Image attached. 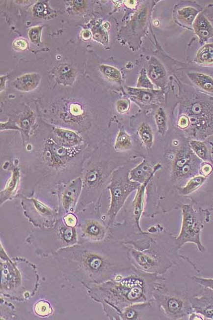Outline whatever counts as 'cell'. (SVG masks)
Wrapping results in <instances>:
<instances>
[{
    "instance_id": "41",
    "label": "cell",
    "mask_w": 213,
    "mask_h": 320,
    "mask_svg": "<svg viewBox=\"0 0 213 320\" xmlns=\"http://www.w3.org/2000/svg\"><path fill=\"white\" fill-rule=\"evenodd\" d=\"M189 320H205V319L200 314L193 312L189 316Z\"/></svg>"
},
{
    "instance_id": "26",
    "label": "cell",
    "mask_w": 213,
    "mask_h": 320,
    "mask_svg": "<svg viewBox=\"0 0 213 320\" xmlns=\"http://www.w3.org/2000/svg\"><path fill=\"white\" fill-rule=\"evenodd\" d=\"M155 120L158 133L161 136H165L167 130V118L163 109L160 108L156 111Z\"/></svg>"
},
{
    "instance_id": "30",
    "label": "cell",
    "mask_w": 213,
    "mask_h": 320,
    "mask_svg": "<svg viewBox=\"0 0 213 320\" xmlns=\"http://www.w3.org/2000/svg\"><path fill=\"white\" fill-rule=\"evenodd\" d=\"M35 312L37 315L46 317L52 313V309L47 301L41 300L35 305Z\"/></svg>"
},
{
    "instance_id": "42",
    "label": "cell",
    "mask_w": 213,
    "mask_h": 320,
    "mask_svg": "<svg viewBox=\"0 0 213 320\" xmlns=\"http://www.w3.org/2000/svg\"><path fill=\"white\" fill-rule=\"evenodd\" d=\"M82 36L84 40H89L91 38V34L89 30H86L83 31Z\"/></svg>"
},
{
    "instance_id": "8",
    "label": "cell",
    "mask_w": 213,
    "mask_h": 320,
    "mask_svg": "<svg viewBox=\"0 0 213 320\" xmlns=\"http://www.w3.org/2000/svg\"><path fill=\"white\" fill-rule=\"evenodd\" d=\"M158 309L154 298L146 302L132 305L121 313L120 320H137L152 318L150 316L155 309Z\"/></svg>"
},
{
    "instance_id": "15",
    "label": "cell",
    "mask_w": 213,
    "mask_h": 320,
    "mask_svg": "<svg viewBox=\"0 0 213 320\" xmlns=\"http://www.w3.org/2000/svg\"><path fill=\"white\" fill-rule=\"evenodd\" d=\"M83 237L92 241H102L106 237L107 229L105 226L97 221L86 222L81 229Z\"/></svg>"
},
{
    "instance_id": "7",
    "label": "cell",
    "mask_w": 213,
    "mask_h": 320,
    "mask_svg": "<svg viewBox=\"0 0 213 320\" xmlns=\"http://www.w3.org/2000/svg\"><path fill=\"white\" fill-rule=\"evenodd\" d=\"M203 288L199 293L190 297V303L194 312L201 315L205 320H213V291Z\"/></svg>"
},
{
    "instance_id": "36",
    "label": "cell",
    "mask_w": 213,
    "mask_h": 320,
    "mask_svg": "<svg viewBox=\"0 0 213 320\" xmlns=\"http://www.w3.org/2000/svg\"><path fill=\"white\" fill-rule=\"evenodd\" d=\"M78 219L76 216L70 213L64 218V223L67 227L74 228L77 225Z\"/></svg>"
},
{
    "instance_id": "24",
    "label": "cell",
    "mask_w": 213,
    "mask_h": 320,
    "mask_svg": "<svg viewBox=\"0 0 213 320\" xmlns=\"http://www.w3.org/2000/svg\"><path fill=\"white\" fill-rule=\"evenodd\" d=\"M206 179V177L203 175H198L192 178L186 186L179 189V193L183 196L189 195L197 190L204 184Z\"/></svg>"
},
{
    "instance_id": "2",
    "label": "cell",
    "mask_w": 213,
    "mask_h": 320,
    "mask_svg": "<svg viewBox=\"0 0 213 320\" xmlns=\"http://www.w3.org/2000/svg\"><path fill=\"white\" fill-rule=\"evenodd\" d=\"M133 232L123 241L128 248L132 265L138 270L164 275L178 263L180 256L175 237L161 228L159 231Z\"/></svg>"
},
{
    "instance_id": "6",
    "label": "cell",
    "mask_w": 213,
    "mask_h": 320,
    "mask_svg": "<svg viewBox=\"0 0 213 320\" xmlns=\"http://www.w3.org/2000/svg\"><path fill=\"white\" fill-rule=\"evenodd\" d=\"M183 220L180 233L175 237L179 249L187 243L195 244L199 252L204 253L206 248L201 242V233L208 219L194 210L191 204L182 206Z\"/></svg>"
},
{
    "instance_id": "10",
    "label": "cell",
    "mask_w": 213,
    "mask_h": 320,
    "mask_svg": "<svg viewBox=\"0 0 213 320\" xmlns=\"http://www.w3.org/2000/svg\"><path fill=\"white\" fill-rule=\"evenodd\" d=\"M153 177H150L145 183H144L137 190V192L133 202V227L136 232H142L143 231L140 227V221L145 204V196L146 187Z\"/></svg>"
},
{
    "instance_id": "37",
    "label": "cell",
    "mask_w": 213,
    "mask_h": 320,
    "mask_svg": "<svg viewBox=\"0 0 213 320\" xmlns=\"http://www.w3.org/2000/svg\"><path fill=\"white\" fill-rule=\"evenodd\" d=\"M28 44L27 40L23 39H18L16 40L14 43V48L18 50H23L26 49L28 47Z\"/></svg>"
},
{
    "instance_id": "27",
    "label": "cell",
    "mask_w": 213,
    "mask_h": 320,
    "mask_svg": "<svg viewBox=\"0 0 213 320\" xmlns=\"http://www.w3.org/2000/svg\"><path fill=\"white\" fill-rule=\"evenodd\" d=\"M189 145L192 151L203 161L209 159V150L204 143L198 141L193 140L190 142Z\"/></svg>"
},
{
    "instance_id": "4",
    "label": "cell",
    "mask_w": 213,
    "mask_h": 320,
    "mask_svg": "<svg viewBox=\"0 0 213 320\" xmlns=\"http://www.w3.org/2000/svg\"><path fill=\"white\" fill-rule=\"evenodd\" d=\"M165 280L157 286L153 294L159 311L169 320H180L189 317L194 311L186 288L179 290L174 286H167L163 283Z\"/></svg>"
},
{
    "instance_id": "25",
    "label": "cell",
    "mask_w": 213,
    "mask_h": 320,
    "mask_svg": "<svg viewBox=\"0 0 213 320\" xmlns=\"http://www.w3.org/2000/svg\"><path fill=\"white\" fill-rule=\"evenodd\" d=\"M197 60L202 64H213V44L206 45L199 50Z\"/></svg>"
},
{
    "instance_id": "19",
    "label": "cell",
    "mask_w": 213,
    "mask_h": 320,
    "mask_svg": "<svg viewBox=\"0 0 213 320\" xmlns=\"http://www.w3.org/2000/svg\"><path fill=\"white\" fill-rule=\"evenodd\" d=\"M20 172L17 168L14 169L10 179L6 184L4 189L0 194L1 204L13 197L18 189L20 181Z\"/></svg>"
},
{
    "instance_id": "32",
    "label": "cell",
    "mask_w": 213,
    "mask_h": 320,
    "mask_svg": "<svg viewBox=\"0 0 213 320\" xmlns=\"http://www.w3.org/2000/svg\"><path fill=\"white\" fill-rule=\"evenodd\" d=\"M42 27H37L31 29L29 32V37L31 41L38 43L41 41V34Z\"/></svg>"
},
{
    "instance_id": "40",
    "label": "cell",
    "mask_w": 213,
    "mask_h": 320,
    "mask_svg": "<svg viewBox=\"0 0 213 320\" xmlns=\"http://www.w3.org/2000/svg\"><path fill=\"white\" fill-rule=\"evenodd\" d=\"M200 170H201V174H202L203 176L206 177L211 174L212 167L210 164H206L203 165Z\"/></svg>"
},
{
    "instance_id": "11",
    "label": "cell",
    "mask_w": 213,
    "mask_h": 320,
    "mask_svg": "<svg viewBox=\"0 0 213 320\" xmlns=\"http://www.w3.org/2000/svg\"><path fill=\"white\" fill-rule=\"evenodd\" d=\"M127 91L131 98L141 106L152 105L158 101L160 96L159 90L128 87Z\"/></svg>"
},
{
    "instance_id": "17",
    "label": "cell",
    "mask_w": 213,
    "mask_h": 320,
    "mask_svg": "<svg viewBox=\"0 0 213 320\" xmlns=\"http://www.w3.org/2000/svg\"><path fill=\"white\" fill-rule=\"evenodd\" d=\"M209 17H207L204 12L197 16L193 24L195 33L200 39L208 40L213 35V26Z\"/></svg>"
},
{
    "instance_id": "20",
    "label": "cell",
    "mask_w": 213,
    "mask_h": 320,
    "mask_svg": "<svg viewBox=\"0 0 213 320\" xmlns=\"http://www.w3.org/2000/svg\"><path fill=\"white\" fill-rule=\"evenodd\" d=\"M192 82L204 90L213 93V79L208 75L201 73H189Z\"/></svg>"
},
{
    "instance_id": "18",
    "label": "cell",
    "mask_w": 213,
    "mask_h": 320,
    "mask_svg": "<svg viewBox=\"0 0 213 320\" xmlns=\"http://www.w3.org/2000/svg\"><path fill=\"white\" fill-rule=\"evenodd\" d=\"M40 75L38 74H25L16 79L14 85L17 89L28 92L36 88L40 83Z\"/></svg>"
},
{
    "instance_id": "9",
    "label": "cell",
    "mask_w": 213,
    "mask_h": 320,
    "mask_svg": "<svg viewBox=\"0 0 213 320\" xmlns=\"http://www.w3.org/2000/svg\"><path fill=\"white\" fill-rule=\"evenodd\" d=\"M29 203L31 207L30 211L35 216L32 221L35 225L46 227L53 223L54 212L52 209L35 199H31Z\"/></svg>"
},
{
    "instance_id": "3",
    "label": "cell",
    "mask_w": 213,
    "mask_h": 320,
    "mask_svg": "<svg viewBox=\"0 0 213 320\" xmlns=\"http://www.w3.org/2000/svg\"><path fill=\"white\" fill-rule=\"evenodd\" d=\"M59 254L67 257L74 268L81 269L98 284L126 274L133 268L130 262L128 248L123 241L106 243L98 251L81 247L65 249Z\"/></svg>"
},
{
    "instance_id": "13",
    "label": "cell",
    "mask_w": 213,
    "mask_h": 320,
    "mask_svg": "<svg viewBox=\"0 0 213 320\" xmlns=\"http://www.w3.org/2000/svg\"><path fill=\"white\" fill-rule=\"evenodd\" d=\"M82 181L78 178L68 186L62 194L61 204L65 212H67L75 208L82 190Z\"/></svg>"
},
{
    "instance_id": "29",
    "label": "cell",
    "mask_w": 213,
    "mask_h": 320,
    "mask_svg": "<svg viewBox=\"0 0 213 320\" xmlns=\"http://www.w3.org/2000/svg\"><path fill=\"white\" fill-rule=\"evenodd\" d=\"M100 69L105 76L108 79L117 83L121 82V74L116 68L110 66L102 65L100 67Z\"/></svg>"
},
{
    "instance_id": "39",
    "label": "cell",
    "mask_w": 213,
    "mask_h": 320,
    "mask_svg": "<svg viewBox=\"0 0 213 320\" xmlns=\"http://www.w3.org/2000/svg\"><path fill=\"white\" fill-rule=\"evenodd\" d=\"M70 112L74 116H80L82 114L83 112L81 107L79 105L74 104L72 105L70 108Z\"/></svg>"
},
{
    "instance_id": "22",
    "label": "cell",
    "mask_w": 213,
    "mask_h": 320,
    "mask_svg": "<svg viewBox=\"0 0 213 320\" xmlns=\"http://www.w3.org/2000/svg\"><path fill=\"white\" fill-rule=\"evenodd\" d=\"M137 133L146 148L148 149H151L154 145V136L150 125L147 123H142L137 129Z\"/></svg>"
},
{
    "instance_id": "28",
    "label": "cell",
    "mask_w": 213,
    "mask_h": 320,
    "mask_svg": "<svg viewBox=\"0 0 213 320\" xmlns=\"http://www.w3.org/2000/svg\"><path fill=\"white\" fill-rule=\"evenodd\" d=\"M103 174L100 169L95 168L87 173L85 177L86 184L90 187L98 185L102 179Z\"/></svg>"
},
{
    "instance_id": "14",
    "label": "cell",
    "mask_w": 213,
    "mask_h": 320,
    "mask_svg": "<svg viewBox=\"0 0 213 320\" xmlns=\"http://www.w3.org/2000/svg\"><path fill=\"white\" fill-rule=\"evenodd\" d=\"M53 134L55 143L66 148L77 147L83 142L82 137L71 130L55 128L53 130Z\"/></svg>"
},
{
    "instance_id": "5",
    "label": "cell",
    "mask_w": 213,
    "mask_h": 320,
    "mask_svg": "<svg viewBox=\"0 0 213 320\" xmlns=\"http://www.w3.org/2000/svg\"><path fill=\"white\" fill-rule=\"evenodd\" d=\"M129 172L128 169L122 168L118 169L112 175L108 187L111 195L110 204L106 215L108 218V227L114 223L119 211L122 208L130 194L138 189L141 185L130 179Z\"/></svg>"
},
{
    "instance_id": "16",
    "label": "cell",
    "mask_w": 213,
    "mask_h": 320,
    "mask_svg": "<svg viewBox=\"0 0 213 320\" xmlns=\"http://www.w3.org/2000/svg\"><path fill=\"white\" fill-rule=\"evenodd\" d=\"M148 74L152 82L160 87L166 84L167 74L165 69L158 59L152 58L149 62Z\"/></svg>"
},
{
    "instance_id": "33",
    "label": "cell",
    "mask_w": 213,
    "mask_h": 320,
    "mask_svg": "<svg viewBox=\"0 0 213 320\" xmlns=\"http://www.w3.org/2000/svg\"><path fill=\"white\" fill-rule=\"evenodd\" d=\"M197 285L205 288H208L213 291V279H208L193 277L191 278Z\"/></svg>"
},
{
    "instance_id": "38",
    "label": "cell",
    "mask_w": 213,
    "mask_h": 320,
    "mask_svg": "<svg viewBox=\"0 0 213 320\" xmlns=\"http://www.w3.org/2000/svg\"><path fill=\"white\" fill-rule=\"evenodd\" d=\"M34 11L37 14L43 16L47 14V6L43 3L37 4L34 8Z\"/></svg>"
},
{
    "instance_id": "34",
    "label": "cell",
    "mask_w": 213,
    "mask_h": 320,
    "mask_svg": "<svg viewBox=\"0 0 213 320\" xmlns=\"http://www.w3.org/2000/svg\"><path fill=\"white\" fill-rule=\"evenodd\" d=\"M130 103L128 99L119 100L117 103V110L120 114H125L129 110Z\"/></svg>"
},
{
    "instance_id": "1",
    "label": "cell",
    "mask_w": 213,
    "mask_h": 320,
    "mask_svg": "<svg viewBox=\"0 0 213 320\" xmlns=\"http://www.w3.org/2000/svg\"><path fill=\"white\" fill-rule=\"evenodd\" d=\"M165 279L163 275L138 270L117 276L95 287V298L102 303L111 319L120 320L122 311L128 307L153 298L156 287Z\"/></svg>"
},
{
    "instance_id": "12",
    "label": "cell",
    "mask_w": 213,
    "mask_h": 320,
    "mask_svg": "<svg viewBox=\"0 0 213 320\" xmlns=\"http://www.w3.org/2000/svg\"><path fill=\"white\" fill-rule=\"evenodd\" d=\"M161 168L160 164H157L153 168L147 161L143 160L129 172V178L131 181L142 184L150 177H153Z\"/></svg>"
},
{
    "instance_id": "35",
    "label": "cell",
    "mask_w": 213,
    "mask_h": 320,
    "mask_svg": "<svg viewBox=\"0 0 213 320\" xmlns=\"http://www.w3.org/2000/svg\"><path fill=\"white\" fill-rule=\"evenodd\" d=\"M178 126L183 130H187L190 126V120L188 117L185 115H182L178 121Z\"/></svg>"
},
{
    "instance_id": "31",
    "label": "cell",
    "mask_w": 213,
    "mask_h": 320,
    "mask_svg": "<svg viewBox=\"0 0 213 320\" xmlns=\"http://www.w3.org/2000/svg\"><path fill=\"white\" fill-rule=\"evenodd\" d=\"M137 87L138 88L147 89H154V87L147 75V72L145 68L141 70L140 77L137 81Z\"/></svg>"
},
{
    "instance_id": "23",
    "label": "cell",
    "mask_w": 213,
    "mask_h": 320,
    "mask_svg": "<svg viewBox=\"0 0 213 320\" xmlns=\"http://www.w3.org/2000/svg\"><path fill=\"white\" fill-rule=\"evenodd\" d=\"M133 147L131 137L124 129L118 132L115 143V149L117 151L123 152L130 150Z\"/></svg>"
},
{
    "instance_id": "21",
    "label": "cell",
    "mask_w": 213,
    "mask_h": 320,
    "mask_svg": "<svg viewBox=\"0 0 213 320\" xmlns=\"http://www.w3.org/2000/svg\"><path fill=\"white\" fill-rule=\"evenodd\" d=\"M198 13V11L192 7H185L177 12L178 20L185 26L190 27L193 25Z\"/></svg>"
}]
</instances>
